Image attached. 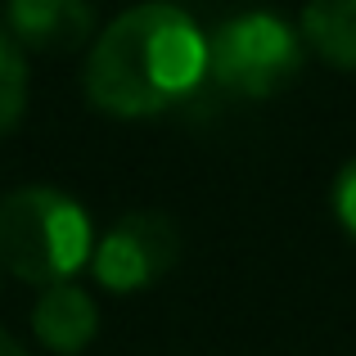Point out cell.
I'll return each instance as SVG.
<instances>
[{
	"label": "cell",
	"mask_w": 356,
	"mask_h": 356,
	"mask_svg": "<svg viewBox=\"0 0 356 356\" xmlns=\"http://www.w3.org/2000/svg\"><path fill=\"white\" fill-rule=\"evenodd\" d=\"M298 36L312 45L325 63L356 72V0H321L307 5L298 18Z\"/></svg>",
	"instance_id": "cell-7"
},
{
	"label": "cell",
	"mask_w": 356,
	"mask_h": 356,
	"mask_svg": "<svg viewBox=\"0 0 356 356\" xmlns=\"http://www.w3.org/2000/svg\"><path fill=\"white\" fill-rule=\"evenodd\" d=\"M181 257V230L167 212H122L90 248V270L108 293H140L158 284Z\"/></svg>",
	"instance_id": "cell-4"
},
{
	"label": "cell",
	"mask_w": 356,
	"mask_h": 356,
	"mask_svg": "<svg viewBox=\"0 0 356 356\" xmlns=\"http://www.w3.org/2000/svg\"><path fill=\"white\" fill-rule=\"evenodd\" d=\"M27 108V59H23V45L0 27V136L18 127Z\"/></svg>",
	"instance_id": "cell-8"
},
{
	"label": "cell",
	"mask_w": 356,
	"mask_h": 356,
	"mask_svg": "<svg viewBox=\"0 0 356 356\" xmlns=\"http://www.w3.org/2000/svg\"><path fill=\"white\" fill-rule=\"evenodd\" d=\"M32 334L59 356H77L99 334V302L81 284H50L32 307Z\"/></svg>",
	"instance_id": "cell-6"
},
{
	"label": "cell",
	"mask_w": 356,
	"mask_h": 356,
	"mask_svg": "<svg viewBox=\"0 0 356 356\" xmlns=\"http://www.w3.org/2000/svg\"><path fill=\"white\" fill-rule=\"evenodd\" d=\"M0 27L27 50L68 54L77 45H86V36L95 32V9L81 5V0H14Z\"/></svg>",
	"instance_id": "cell-5"
},
{
	"label": "cell",
	"mask_w": 356,
	"mask_h": 356,
	"mask_svg": "<svg viewBox=\"0 0 356 356\" xmlns=\"http://www.w3.org/2000/svg\"><path fill=\"white\" fill-rule=\"evenodd\" d=\"M95 230L77 199L50 185H23L0 199V266L36 289L68 284L90 266Z\"/></svg>",
	"instance_id": "cell-2"
},
{
	"label": "cell",
	"mask_w": 356,
	"mask_h": 356,
	"mask_svg": "<svg viewBox=\"0 0 356 356\" xmlns=\"http://www.w3.org/2000/svg\"><path fill=\"white\" fill-rule=\"evenodd\" d=\"M0 356H27V348L14 339V334H5V330H0Z\"/></svg>",
	"instance_id": "cell-10"
},
{
	"label": "cell",
	"mask_w": 356,
	"mask_h": 356,
	"mask_svg": "<svg viewBox=\"0 0 356 356\" xmlns=\"http://www.w3.org/2000/svg\"><path fill=\"white\" fill-rule=\"evenodd\" d=\"M302 72V36L289 18L248 9L212 27L208 77L217 90L239 99H270Z\"/></svg>",
	"instance_id": "cell-3"
},
{
	"label": "cell",
	"mask_w": 356,
	"mask_h": 356,
	"mask_svg": "<svg viewBox=\"0 0 356 356\" xmlns=\"http://www.w3.org/2000/svg\"><path fill=\"white\" fill-rule=\"evenodd\" d=\"M334 217H339L343 235L356 239V158L348 167H339V181H334Z\"/></svg>",
	"instance_id": "cell-9"
},
{
	"label": "cell",
	"mask_w": 356,
	"mask_h": 356,
	"mask_svg": "<svg viewBox=\"0 0 356 356\" xmlns=\"http://www.w3.org/2000/svg\"><path fill=\"white\" fill-rule=\"evenodd\" d=\"M208 77V36L176 5H136L90 45L81 86L108 118H154Z\"/></svg>",
	"instance_id": "cell-1"
}]
</instances>
